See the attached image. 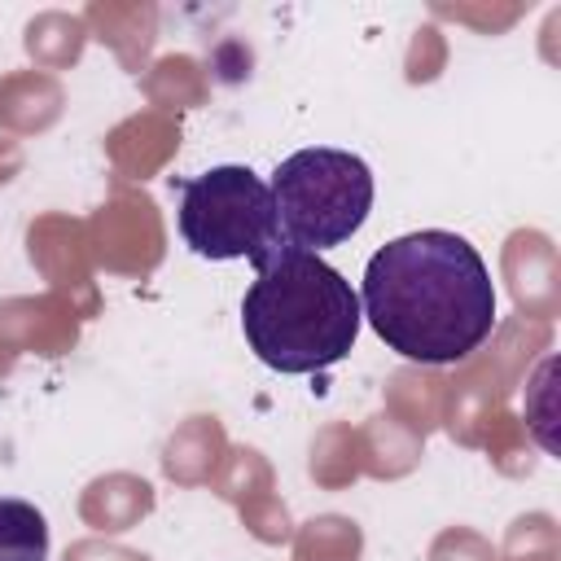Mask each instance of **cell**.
<instances>
[{"label": "cell", "instance_id": "5", "mask_svg": "<svg viewBox=\"0 0 561 561\" xmlns=\"http://www.w3.org/2000/svg\"><path fill=\"white\" fill-rule=\"evenodd\" d=\"M0 561H48V517L18 495H0Z\"/></svg>", "mask_w": 561, "mask_h": 561}, {"label": "cell", "instance_id": "4", "mask_svg": "<svg viewBox=\"0 0 561 561\" xmlns=\"http://www.w3.org/2000/svg\"><path fill=\"white\" fill-rule=\"evenodd\" d=\"M175 193H180L175 224L193 254L215 263H228V259L263 263L280 245L272 188L250 167H237V162L210 167L193 180H180Z\"/></svg>", "mask_w": 561, "mask_h": 561}, {"label": "cell", "instance_id": "2", "mask_svg": "<svg viewBox=\"0 0 561 561\" xmlns=\"http://www.w3.org/2000/svg\"><path fill=\"white\" fill-rule=\"evenodd\" d=\"M359 324V294L320 254L280 241L254 263V280L241 298V333L272 373L302 377L333 368L355 351Z\"/></svg>", "mask_w": 561, "mask_h": 561}, {"label": "cell", "instance_id": "3", "mask_svg": "<svg viewBox=\"0 0 561 561\" xmlns=\"http://www.w3.org/2000/svg\"><path fill=\"white\" fill-rule=\"evenodd\" d=\"M267 188L280 241L311 254L351 241L373 210V171L351 149H298L280 158Z\"/></svg>", "mask_w": 561, "mask_h": 561}, {"label": "cell", "instance_id": "1", "mask_svg": "<svg viewBox=\"0 0 561 561\" xmlns=\"http://www.w3.org/2000/svg\"><path fill=\"white\" fill-rule=\"evenodd\" d=\"M373 333L412 364H456L495 329V285L482 254L447 228L386 241L359 285Z\"/></svg>", "mask_w": 561, "mask_h": 561}]
</instances>
